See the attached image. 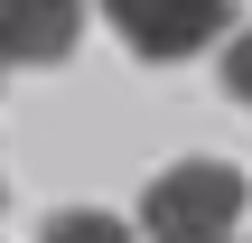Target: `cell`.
Masks as SVG:
<instances>
[{"label": "cell", "instance_id": "5", "mask_svg": "<svg viewBox=\"0 0 252 243\" xmlns=\"http://www.w3.org/2000/svg\"><path fill=\"white\" fill-rule=\"evenodd\" d=\"M224 94L252 103V37H234V56H224Z\"/></svg>", "mask_w": 252, "mask_h": 243}, {"label": "cell", "instance_id": "4", "mask_svg": "<svg viewBox=\"0 0 252 243\" xmlns=\"http://www.w3.org/2000/svg\"><path fill=\"white\" fill-rule=\"evenodd\" d=\"M37 243H131V225H112V215H94V206H75V215H56Z\"/></svg>", "mask_w": 252, "mask_h": 243}, {"label": "cell", "instance_id": "6", "mask_svg": "<svg viewBox=\"0 0 252 243\" xmlns=\"http://www.w3.org/2000/svg\"><path fill=\"white\" fill-rule=\"evenodd\" d=\"M0 75H9V66H0Z\"/></svg>", "mask_w": 252, "mask_h": 243}, {"label": "cell", "instance_id": "3", "mask_svg": "<svg viewBox=\"0 0 252 243\" xmlns=\"http://www.w3.org/2000/svg\"><path fill=\"white\" fill-rule=\"evenodd\" d=\"M84 37V0H0V66H56Z\"/></svg>", "mask_w": 252, "mask_h": 243}, {"label": "cell", "instance_id": "1", "mask_svg": "<svg viewBox=\"0 0 252 243\" xmlns=\"http://www.w3.org/2000/svg\"><path fill=\"white\" fill-rule=\"evenodd\" d=\"M243 206H252L243 169H224V159H178V169H159V178H150L140 225H150L159 243H224Z\"/></svg>", "mask_w": 252, "mask_h": 243}, {"label": "cell", "instance_id": "2", "mask_svg": "<svg viewBox=\"0 0 252 243\" xmlns=\"http://www.w3.org/2000/svg\"><path fill=\"white\" fill-rule=\"evenodd\" d=\"M103 19L140 47V56H196V47H215L224 37V19H234V0H103Z\"/></svg>", "mask_w": 252, "mask_h": 243}]
</instances>
